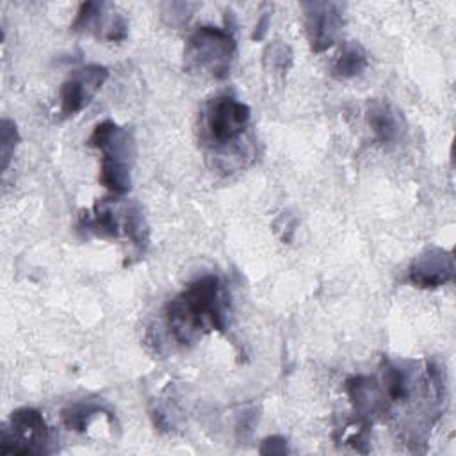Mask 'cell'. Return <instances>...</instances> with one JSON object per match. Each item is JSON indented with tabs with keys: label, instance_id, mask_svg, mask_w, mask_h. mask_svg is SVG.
<instances>
[{
	"label": "cell",
	"instance_id": "17",
	"mask_svg": "<svg viewBox=\"0 0 456 456\" xmlns=\"http://www.w3.org/2000/svg\"><path fill=\"white\" fill-rule=\"evenodd\" d=\"M260 454H289V444L283 436H267L260 445Z\"/></svg>",
	"mask_w": 456,
	"mask_h": 456
},
{
	"label": "cell",
	"instance_id": "1",
	"mask_svg": "<svg viewBox=\"0 0 456 456\" xmlns=\"http://www.w3.org/2000/svg\"><path fill=\"white\" fill-rule=\"evenodd\" d=\"M226 292L216 274H205L191 281L166 305V324L180 344H192L210 330L226 326Z\"/></svg>",
	"mask_w": 456,
	"mask_h": 456
},
{
	"label": "cell",
	"instance_id": "4",
	"mask_svg": "<svg viewBox=\"0 0 456 456\" xmlns=\"http://www.w3.org/2000/svg\"><path fill=\"white\" fill-rule=\"evenodd\" d=\"M48 442V428L43 413L34 408H18L9 419V426L2 428V454H39Z\"/></svg>",
	"mask_w": 456,
	"mask_h": 456
},
{
	"label": "cell",
	"instance_id": "9",
	"mask_svg": "<svg viewBox=\"0 0 456 456\" xmlns=\"http://www.w3.org/2000/svg\"><path fill=\"white\" fill-rule=\"evenodd\" d=\"M89 146L96 148L102 151V159L105 160H114V162H123L130 164L134 162L135 157V146L134 139L128 134V130L121 128L110 119H105L98 123L89 137Z\"/></svg>",
	"mask_w": 456,
	"mask_h": 456
},
{
	"label": "cell",
	"instance_id": "18",
	"mask_svg": "<svg viewBox=\"0 0 456 456\" xmlns=\"http://www.w3.org/2000/svg\"><path fill=\"white\" fill-rule=\"evenodd\" d=\"M269 25H271V11H265V12L260 14V18H258V21H256V25H255V30H253V34H251V39H253V41L264 39V36H265Z\"/></svg>",
	"mask_w": 456,
	"mask_h": 456
},
{
	"label": "cell",
	"instance_id": "16",
	"mask_svg": "<svg viewBox=\"0 0 456 456\" xmlns=\"http://www.w3.org/2000/svg\"><path fill=\"white\" fill-rule=\"evenodd\" d=\"M18 141H20V134H18L16 125L11 119L4 118L0 123V155H2V169L4 171L9 167V162L14 155Z\"/></svg>",
	"mask_w": 456,
	"mask_h": 456
},
{
	"label": "cell",
	"instance_id": "8",
	"mask_svg": "<svg viewBox=\"0 0 456 456\" xmlns=\"http://www.w3.org/2000/svg\"><path fill=\"white\" fill-rule=\"evenodd\" d=\"M408 280L419 289H436L454 280V258L451 251L429 248L419 255L410 269Z\"/></svg>",
	"mask_w": 456,
	"mask_h": 456
},
{
	"label": "cell",
	"instance_id": "6",
	"mask_svg": "<svg viewBox=\"0 0 456 456\" xmlns=\"http://www.w3.org/2000/svg\"><path fill=\"white\" fill-rule=\"evenodd\" d=\"M107 77V68L100 64H87L77 69L68 80H64L61 87V114L64 118L75 116L84 107H87Z\"/></svg>",
	"mask_w": 456,
	"mask_h": 456
},
{
	"label": "cell",
	"instance_id": "11",
	"mask_svg": "<svg viewBox=\"0 0 456 456\" xmlns=\"http://www.w3.org/2000/svg\"><path fill=\"white\" fill-rule=\"evenodd\" d=\"M82 224L100 237H119L123 228V219L118 217V210L112 201H98L93 214L82 216Z\"/></svg>",
	"mask_w": 456,
	"mask_h": 456
},
{
	"label": "cell",
	"instance_id": "10",
	"mask_svg": "<svg viewBox=\"0 0 456 456\" xmlns=\"http://www.w3.org/2000/svg\"><path fill=\"white\" fill-rule=\"evenodd\" d=\"M367 123L379 142H392L399 135V118L385 100H370L367 105Z\"/></svg>",
	"mask_w": 456,
	"mask_h": 456
},
{
	"label": "cell",
	"instance_id": "2",
	"mask_svg": "<svg viewBox=\"0 0 456 456\" xmlns=\"http://www.w3.org/2000/svg\"><path fill=\"white\" fill-rule=\"evenodd\" d=\"M233 53L235 39L232 30L203 25L189 36L183 61L189 71H207L214 78H224L230 73Z\"/></svg>",
	"mask_w": 456,
	"mask_h": 456
},
{
	"label": "cell",
	"instance_id": "3",
	"mask_svg": "<svg viewBox=\"0 0 456 456\" xmlns=\"http://www.w3.org/2000/svg\"><path fill=\"white\" fill-rule=\"evenodd\" d=\"M251 110L233 96L212 98L201 116V139L212 148H224L235 142L246 130Z\"/></svg>",
	"mask_w": 456,
	"mask_h": 456
},
{
	"label": "cell",
	"instance_id": "14",
	"mask_svg": "<svg viewBox=\"0 0 456 456\" xmlns=\"http://www.w3.org/2000/svg\"><path fill=\"white\" fill-rule=\"evenodd\" d=\"M103 408L98 406V404H93V403H78V404H73L69 408H66L62 411V422L66 428L73 429V431H84L89 424V420L96 415V413H102Z\"/></svg>",
	"mask_w": 456,
	"mask_h": 456
},
{
	"label": "cell",
	"instance_id": "7",
	"mask_svg": "<svg viewBox=\"0 0 456 456\" xmlns=\"http://www.w3.org/2000/svg\"><path fill=\"white\" fill-rule=\"evenodd\" d=\"M109 4L86 2L80 5L77 18L71 23L75 32H94L109 41H123L126 37V20L116 11H109Z\"/></svg>",
	"mask_w": 456,
	"mask_h": 456
},
{
	"label": "cell",
	"instance_id": "5",
	"mask_svg": "<svg viewBox=\"0 0 456 456\" xmlns=\"http://www.w3.org/2000/svg\"><path fill=\"white\" fill-rule=\"evenodd\" d=\"M301 9L310 48L324 52L333 46L344 25L342 5L335 2H305Z\"/></svg>",
	"mask_w": 456,
	"mask_h": 456
},
{
	"label": "cell",
	"instance_id": "15",
	"mask_svg": "<svg viewBox=\"0 0 456 456\" xmlns=\"http://www.w3.org/2000/svg\"><path fill=\"white\" fill-rule=\"evenodd\" d=\"M264 64L271 71L287 73V69L292 64L290 48L287 45H283L281 41H274V43L267 45L264 50Z\"/></svg>",
	"mask_w": 456,
	"mask_h": 456
},
{
	"label": "cell",
	"instance_id": "12",
	"mask_svg": "<svg viewBox=\"0 0 456 456\" xmlns=\"http://www.w3.org/2000/svg\"><path fill=\"white\" fill-rule=\"evenodd\" d=\"M367 64H369V59L363 46L356 41H347L342 45L338 55L335 57V62L331 66V75L335 78H353L362 75Z\"/></svg>",
	"mask_w": 456,
	"mask_h": 456
},
{
	"label": "cell",
	"instance_id": "13",
	"mask_svg": "<svg viewBox=\"0 0 456 456\" xmlns=\"http://www.w3.org/2000/svg\"><path fill=\"white\" fill-rule=\"evenodd\" d=\"M123 232L137 249L142 251L146 248L148 228L142 208L137 203H128L123 207Z\"/></svg>",
	"mask_w": 456,
	"mask_h": 456
}]
</instances>
